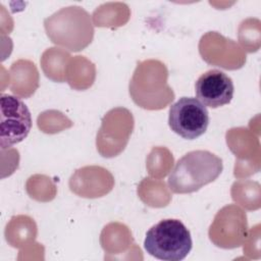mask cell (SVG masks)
I'll return each instance as SVG.
<instances>
[{
    "mask_svg": "<svg viewBox=\"0 0 261 261\" xmlns=\"http://www.w3.org/2000/svg\"><path fill=\"white\" fill-rule=\"evenodd\" d=\"M221 158L206 150L191 151L179 158L167 179L174 194H190L214 181L221 173Z\"/></svg>",
    "mask_w": 261,
    "mask_h": 261,
    "instance_id": "1",
    "label": "cell"
},
{
    "mask_svg": "<svg viewBox=\"0 0 261 261\" xmlns=\"http://www.w3.org/2000/svg\"><path fill=\"white\" fill-rule=\"evenodd\" d=\"M44 23L51 41L70 51L83 50L94 36L91 17L80 6L64 7L46 18Z\"/></svg>",
    "mask_w": 261,
    "mask_h": 261,
    "instance_id": "2",
    "label": "cell"
},
{
    "mask_svg": "<svg viewBox=\"0 0 261 261\" xmlns=\"http://www.w3.org/2000/svg\"><path fill=\"white\" fill-rule=\"evenodd\" d=\"M190 230L178 219L167 218L153 225L146 233L144 248L151 256L164 261H180L192 250Z\"/></svg>",
    "mask_w": 261,
    "mask_h": 261,
    "instance_id": "3",
    "label": "cell"
},
{
    "mask_svg": "<svg viewBox=\"0 0 261 261\" xmlns=\"http://www.w3.org/2000/svg\"><path fill=\"white\" fill-rule=\"evenodd\" d=\"M209 124V113L205 105L193 97H181L169 108L168 125L186 140L202 136Z\"/></svg>",
    "mask_w": 261,
    "mask_h": 261,
    "instance_id": "4",
    "label": "cell"
},
{
    "mask_svg": "<svg viewBox=\"0 0 261 261\" xmlns=\"http://www.w3.org/2000/svg\"><path fill=\"white\" fill-rule=\"evenodd\" d=\"M0 111V147L4 150L27 138L32 128V115L28 106L12 95H1Z\"/></svg>",
    "mask_w": 261,
    "mask_h": 261,
    "instance_id": "5",
    "label": "cell"
},
{
    "mask_svg": "<svg viewBox=\"0 0 261 261\" xmlns=\"http://www.w3.org/2000/svg\"><path fill=\"white\" fill-rule=\"evenodd\" d=\"M198 100L210 108L224 106L232 100L234 87L232 80L223 71L210 69L199 76L195 84Z\"/></svg>",
    "mask_w": 261,
    "mask_h": 261,
    "instance_id": "6",
    "label": "cell"
}]
</instances>
